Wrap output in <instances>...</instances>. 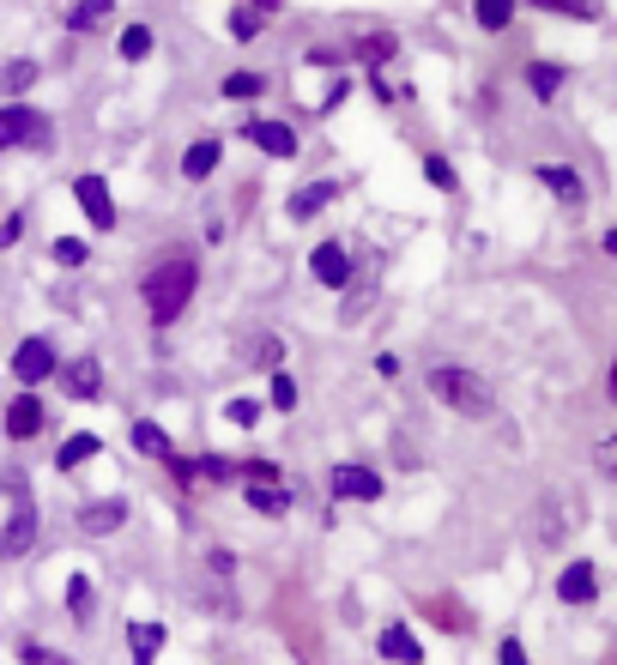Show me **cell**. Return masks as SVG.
Masks as SVG:
<instances>
[{
	"mask_svg": "<svg viewBox=\"0 0 617 665\" xmlns=\"http://www.w3.org/2000/svg\"><path fill=\"white\" fill-rule=\"evenodd\" d=\"M339 194H345L339 176H315V182H303V188H291V194H285V219L291 224H315L327 207H339Z\"/></svg>",
	"mask_w": 617,
	"mask_h": 665,
	"instance_id": "7c38bea8",
	"label": "cell"
},
{
	"mask_svg": "<svg viewBox=\"0 0 617 665\" xmlns=\"http://www.w3.org/2000/svg\"><path fill=\"white\" fill-rule=\"evenodd\" d=\"M224 31L237 36V43H254V36L266 31V19L261 12H249V7H230V19H224Z\"/></svg>",
	"mask_w": 617,
	"mask_h": 665,
	"instance_id": "f35d334b",
	"label": "cell"
},
{
	"mask_svg": "<svg viewBox=\"0 0 617 665\" xmlns=\"http://www.w3.org/2000/svg\"><path fill=\"white\" fill-rule=\"evenodd\" d=\"M43 424H49V412H43V393H36V388H19L7 405H0V442H12V447L36 442V436H43Z\"/></svg>",
	"mask_w": 617,
	"mask_h": 665,
	"instance_id": "52a82bcc",
	"label": "cell"
},
{
	"mask_svg": "<svg viewBox=\"0 0 617 665\" xmlns=\"http://www.w3.org/2000/svg\"><path fill=\"white\" fill-rule=\"evenodd\" d=\"M97 454H103V436H97V430H73V436L55 447V472H61V478H67V472L92 466Z\"/></svg>",
	"mask_w": 617,
	"mask_h": 665,
	"instance_id": "7402d4cb",
	"label": "cell"
},
{
	"mask_svg": "<svg viewBox=\"0 0 617 665\" xmlns=\"http://www.w3.org/2000/svg\"><path fill=\"white\" fill-rule=\"evenodd\" d=\"M127 520H134V503H127L122 490L109 496H92V503L73 508V527H80V539H109V532H122Z\"/></svg>",
	"mask_w": 617,
	"mask_h": 665,
	"instance_id": "8fae6325",
	"label": "cell"
},
{
	"mask_svg": "<svg viewBox=\"0 0 617 665\" xmlns=\"http://www.w3.org/2000/svg\"><path fill=\"white\" fill-rule=\"evenodd\" d=\"M127 442H134V454H146V460H170L176 454V442H170V430L158 424V418H134V424H127Z\"/></svg>",
	"mask_w": 617,
	"mask_h": 665,
	"instance_id": "44dd1931",
	"label": "cell"
},
{
	"mask_svg": "<svg viewBox=\"0 0 617 665\" xmlns=\"http://www.w3.org/2000/svg\"><path fill=\"white\" fill-rule=\"evenodd\" d=\"M43 545V515H36V503L24 496V503H12V515L0 520V562H24Z\"/></svg>",
	"mask_w": 617,
	"mask_h": 665,
	"instance_id": "30bf717a",
	"label": "cell"
},
{
	"mask_svg": "<svg viewBox=\"0 0 617 665\" xmlns=\"http://www.w3.org/2000/svg\"><path fill=\"white\" fill-rule=\"evenodd\" d=\"M345 97H352V80H345V73H339V80L327 85V97H321V104H315V115H333V109L345 104Z\"/></svg>",
	"mask_w": 617,
	"mask_h": 665,
	"instance_id": "f6af8a7d",
	"label": "cell"
},
{
	"mask_svg": "<svg viewBox=\"0 0 617 665\" xmlns=\"http://www.w3.org/2000/svg\"><path fill=\"white\" fill-rule=\"evenodd\" d=\"M12 659H19V665H80L73 654H61V647L36 642V635H24V642H12Z\"/></svg>",
	"mask_w": 617,
	"mask_h": 665,
	"instance_id": "8d00e7d4",
	"label": "cell"
},
{
	"mask_svg": "<svg viewBox=\"0 0 617 665\" xmlns=\"http://www.w3.org/2000/svg\"><path fill=\"white\" fill-rule=\"evenodd\" d=\"M103 357L97 351H80V357H67V363L55 369V388H61V400H73V405H97L103 400Z\"/></svg>",
	"mask_w": 617,
	"mask_h": 665,
	"instance_id": "9c48e42d",
	"label": "cell"
},
{
	"mask_svg": "<svg viewBox=\"0 0 617 665\" xmlns=\"http://www.w3.org/2000/svg\"><path fill=\"white\" fill-rule=\"evenodd\" d=\"M514 7H521V0H472V24L491 31V36H503L514 24Z\"/></svg>",
	"mask_w": 617,
	"mask_h": 665,
	"instance_id": "836d02e7",
	"label": "cell"
},
{
	"mask_svg": "<svg viewBox=\"0 0 617 665\" xmlns=\"http://www.w3.org/2000/svg\"><path fill=\"white\" fill-rule=\"evenodd\" d=\"M195 472H200V484H237V460H224V454H200Z\"/></svg>",
	"mask_w": 617,
	"mask_h": 665,
	"instance_id": "60d3db41",
	"label": "cell"
},
{
	"mask_svg": "<svg viewBox=\"0 0 617 665\" xmlns=\"http://www.w3.org/2000/svg\"><path fill=\"white\" fill-rule=\"evenodd\" d=\"M557 599L563 605H594L599 599V562L594 557H575V562H563V574H557Z\"/></svg>",
	"mask_w": 617,
	"mask_h": 665,
	"instance_id": "5bb4252c",
	"label": "cell"
},
{
	"mask_svg": "<svg viewBox=\"0 0 617 665\" xmlns=\"http://www.w3.org/2000/svg\"><path fill=\"white\" fill-rule=\"evenodd\" d=\"M606 405H617V351H611V369H606Z\"/></svg>",
	"mask_w": 617,
	"mask_h": 665,
	"instance_id": "f5cc1de1",
	"label": "cell"
},
{
	"mask_svg": "<svg viewBox=\"0 0 617 665\" xmlns=\"http://www.w3.org/2000/svg\"><path fill=\"white\" fill-rule=\"evenodd\" d=\"M423 393H430L442 412L472 418V424L496 418V388L479 376V369H467V363H430V369H423Z\"/></svg>",
	"mask_w": 617,
	"mask_h": 665,
	"instance_id": "7a4b0ae2",
	"label": "cell"
},
{
	"mask_svg": "<svg viewBox=\"0 0 617 665\" xmlns=\"http://www.w3.org/2000/svg\"><path fill=\"white\" fill-rule=\"evenodd\" d=\"M49 261H55L61 273H85V266H92V242L85 236H55L49 242Z\"/></svg>",
	"mask_w": 617,
	"mask_h": 665,
	"instance_id": "d6a6232c",
	"label": "cell"
},
{
	"mask_svg": "<svg viewBox=\"0 0 617 665\" xmlns=\"http://www.w3.org/2000/svg\"><path fill=\"white\" fill-rule=\"evenodd\" d=\"M218 97H224V104H261V97H266V73H249V67L224 73V80H218Z\"/></svg>",
	"mask_w": 617,
	"mask_h": 665,
	"instance_id": "4316f807",
	"label": "cell"
},
{
	"mask_svg": "<svg viewBox=\"0 0 617 665\" xmlns=\"http://www.w3.org/2000/svg\"><path fill=\"white\" fill-rule=\"evenodd\" d=\"M55 369H61V345L49 339V332L19 339V351L7 357V376L19 381V388H36V393H43V381H55Z\"/></svg>",
	"mask_w": 617,
	"mask_h": 665,
	"instance_id": "277c9868",
	"label": "cell"
},
{
	"mask_svg": "<svg viewBox=\"0 0 617 665\" xmlns=\"http://www.w3.org/2000/svg\"><path fill=\"white\" fill-rule=\"evenodd\" d=\"M266 412H279V418H291L303 405V388H297V376H291V369H273V376H266Z\"/></svg>",
	"mask_w": 617,
	"mask_h": 665,
	"instance_id": "83f0119b",
	"label": "cell"
},
{
	"mask_svg": "<svg viewBox=\"0 0 617 665\" xmlns=\"http://www.w3.org/2000/svg\"><path fill=\"white\" fill-rule=\"evenodd\" d=\"M170 647V630L158 618H134L127 623V659L134 665H158V654Z\"/></svg>",
	"mask_w": 617,
	"mask_h": 665,
	"instance_id": "ffe728a7",
	"label": "cell"
},
{
	"mask_svg": "<svg viewBox=\"0 0 617 665\" xmlns=\"http://www.w3.org/2000/svg\"><path fill=\"white\" fill-rule=\"evenodd\" d=\"M496 665H533L526 647H521V635H503V642H496Z\"/></svg>",
	"mask_w": 617,
	"mask_h": 665,
	"instance_id": "7dc6e473",
	"label": "cell"
},
{
	"mask_svg": "<svg viewBox=\"0 0 617 665\" xmlns=\"http://www.w3.org/2000/svg\"><path fill=\"white\" fill-rule=\"evenodd\" d=\"M533 12H557V19H575V24H599L606 19V0H526Z\"/></svg>",
	"mask_w": 617,
	"mask_h": 665,
	"instance_id": "4dcf8cb0",
	"label": "cell"
},
{
	"mask_svg": "<svg viewBox=\"0 0 617 665\" xmlns=\"http://www.w3.org/2000/svg\"><path fill=\"white\" fill-rule=\"evenodd\" d=\"M321 484H327L333 503H381L388 496V478L376 466H364V460H333Z\"/></svg>",
	"mask_w": 617,
	"mask_h": 665,
	"instance_id": "5b68a950",
	"label": "cell"
},
{
	"mask_svg": "<svg viewBox=\"0 0 617 665\" xmlns=\"http://www.w3.org/2000/svg\"><path fill=\"white\" fill-rule=\"evenodd\" d=\"M109 19H115V0H73L61 24H67V36H97Z\"/></svg>",
	"mask_w": 617,
	"mask_h": 665,
	"instance_id": "d4e9b609",
	"label": "cell"
},
{
	"mask_svg": "<svg viewBox=\"0 0 617 665\" xmlns=\"http://www.w3.org/2000/svg\"><path fill=\"white\" fill-rule=\"evenodd\" d=\"M369 92H376V104H381V109H388V104H394V85H388V80H381V73H369Z\"/></svg>",
	"mask_w": 617,
	"mask_h": 665,
	"instance_id": "f907efd6",
	"label": "cell"
},
{
	"mask_svg": "<svg viewBox=\"0 0 617 665\" xmlns=\"http://www.w3.org/2000/svg\"><path fill=\"white\" fill-rule=\"evenodd\" d=\"M533 176H538V188H551V194H557L563 212H582V207H587V182L569 170V163H533Z\"/></svg>",
	"mask_w": 617,
	"mask_h": 665,
	"instance_id": "9a60e30c",
	"label": "cell"
},
{
	"mask_svg": "<svg viewBox=\"0 0 617 665\" xmlns=\"http://www.w3.org/2000/svg\"><path fill=\"white\" fill-rule=\"evenodd\" d=\"M538 545H545V551H551V545H563V515H557V496H545V503H538Z\"/></svg>",
	"mask_w": 617,
	"mask_h": 665,
	"instance_id": "ab89813d",
	"label": "cell"
},
{
	"mask_svg": "<svg viewBox=\"0 0 617 665\" xmlns=\"http://www.w3.org/2000/svg\"><path fill=\"white\" fill-rule=\"evenodd\" d=\"M237 7H249V12H261V19H273V12H285V0H237Z\"/></svg>",
	"mask_w": 617,
	"mask_h": 665,
	"instance_id": "681fc988",
	"label": "cell"
},
{
	"mask_svg": "<svg viewBox=\"0 0 617 665\" xmlns=\"http://www.w3.org/2000/svg\"><path fill=\"white\" fill-rule=\"evenodd\" d=\"M195 291H200V254L182 249V242L158 249L151 266L139 273V303H146V321L158 332H170L176 321H182L188 303H195Z\"/></svg>",
	"mask_w": 617,
	"mask_h": 665,
	"instance_id": "6da1fadb",
	"label": "cell"
},
{
	"mask_svg": "<svg viewBox=\"0 0 617 665\" xmlns=\"http://www.w3.org/2000/svg\"><path fill=\"white\" fill-rule=\"evenodd\" d=\"M73 207L92 219L97 236H115V230H122V212H115V194H109V176H97V170L73 176Z\"/></svg>",
	"mask_w": 617,
	"mask_h": 665,
	"instance_id": "8992f818",
	"label": "cell"
},
{
	"mask_svg": "<svg viewBox=\"0 0 617 665\" xmlns=\"http://www.w3.org/2000/svg\"><path fill=\"white\" fill-rule=\"evenodd\" d=\"M43 80V61H31V55H12V61H0V97L7 104H19L31 85Z\"/></svg>",
	"mask_w": 617,
	"mask_h": 665,
	"instance_id": "cb8c5ba5",
	"label": "cell"
},
{
	"mask_svg": "<svg viewBox=\"0 0 617 665\" xmlns=\"http://www.w3.org/2000/svg\"><path fill=\"white\" fill-rule=\"evenodd\" d=\"M285 357H291V345L279 339V332H249V339H237V363L242 369H285Z\"/></svg>",
	"mask_w": 617,
	"mask_h": 665,
	"instance_id": "2e32d148",
	"label": "cell"
},
{
	"mask_svg": "<svg viewBox=\"0 0 617 665\" xmlns=\"http://www.w3.org/2000/svg\"><path fill=\"white\" fill-rule=\"evenodd\" d=\"M237 484H285V466L266 454H249V460H237Z\"/></svg>",
	"mask_w": 617,
	"mask_h": 665,
	"instance_id": "74e56055",
	"label": "cell"
},
{
	"mask_svg": "<svg viewBox=\"0 0 617 665\" xmlns=\"http://www.w3.org/2000/svg\"><path fill=\"white\" fill-rule=\"evenodd\" d=\"M376 654L394 659V665H423V659H430V647L411 635V623H381V630H376Z\"/></svg>",
	"mask_w": 617,
	"mask_h": 665,
	"instance_id": "e0dca14e",
	"label": "cell"
},
{
	"mask_svg": "<svg viewBox=\"0 0 617 665\" xmlns=\"http://www.w3.org/2000/svg\"><path fill=\"white\" fill-rule=\"evenodd\" d=\"M200 569H206V581H230V587H237L242 557L230 551V545H206V551H200Z\"/></svg>",
	"mask_w": 617,
	"mask_h": 665,
	"instance_id": "d590c367",
	"label": "cell"
},
{
	"mask_svg": "<svg viewBox=\"0 0 617 665\" xmlns=\"http://www.w3.org/2000/svg\"><path fill=\"white\" fill-rule=\"evenodd\" d=\"M12 151H36V158H49L55 151V122H49L36 104H0V158H12Z\"/></svg>",
	"mask_w": 617,
	"mask_h": 665,
	"instance_id": "3957f363",
	"label": "cell"
},
{
	"mask_svg": "<svg viewBox=\"0 0 617 665\" xmlns=\"http://www.w3.org/2000/svg\"><path fill=\"white\" fill-rule=\"evenodd\" d=\"M67 618H73V630H92L97 623V587H92L85 569L67 574Z\"/></svg>",
	"mask_w": 617,
	"mask_h": 665,
	"instance_id": "603a6c76",
	"label": "cell"
},
{
	"mask_svg": "<svg viewBox=\"0 0 617 665\" xmlns=\"http://www.w3.org/2000/svg\"><path fill=\"white\" fill-rule=\"evenodd\" d=\"M594 472H599L606 484H617V430H611V436H599V447H594Z\"/></svg>",
	"mask_w": 617,
	"mask_h": 665,
	"instance_id": "b9f144b4",
	"label": "cell"
},
{
	"mask_svg": "<svg viewBox=\"0 0 617 665\" xmlns=\"http://www.w3.org/2000/svg\"><path fill=\"white\" fill-rule=\"evenodd\" d=\"M237 139H249L261 158H273V163H291L303 151V134L291 122H273V115H249V122L237 127Z\"/></svg>",
	"mask_w": 617,
	"mask_h": 665,
	"instance_id": "ba28073f",
	"label": "cell"
},
{
	"mask_svg": "<svg viewBox=\"0 0 617 665\" xmlns=\"http://www.w3.org/2000/svg\"><path fill=\"white\" fill-rule=\"evenodd\" d=\"M261 412H266L261 400H230V405H224V418H230L237 430H254V424H261Z\"/></svg>",
	"mask_w": 617,
	"mask_h": 665,
	"instance_id": "7bdbcfd3",
	"label": "cell"
},
{
	"mask_svg": "<svg viewBox=\"0 0 617 665\" xmlns=\"http://www.w3.org/2000/svg\"><path fill=\"white\" fill-rule=\"evenodd\" d=\"M0 490H7V503H24V496H31V478H24L19 466H7L0 472Z\"/></svg>",
	"mask_w": 617,
	"mask_h": 665,
	"instance_id": "ee69618b",
	"label": "cell"
},
{
	"mask_svg": "<svg viewBox=\"0 0 617 665\" xmlns=\"http://www.w3.org/2000/svg\"><path fill=\"white\" fill-rule=\"evenodd\" d=\"M19 236H24V212H7V219H0V249H12Z\"/></svg>",
	"mask_w": 617,
	"mask_h": 665,
	"instance_id": "c3c4849f",
	"label": "cell"
},
{
	"mask_svg": "<svg viewBox=\"0 0 617 665\" xmlns=\"http://www.w3.org/2000/svg\"><path fill=\"white\" fill-rule=\"evenodd\" d=\"M237 496H242V508L261 515V520H285L291 508H297V496H291L285 484H237Z\"/></svg>",
	"mask_w": 617,
	"mask_h": 665,
	"instance_id": "ac0fdd59",
	"label": "cell"
},
{
	"mask_svg": "<svg viewBox=\"0 0 617 665\" xmlns=\"http://www.w3.org/2000/svg\"><path fill=\"white\" fill-rule=\"evenodd\" d=\"M376 376H381V381H394V376H400V357L381 351V357H376Z\"/></svg>",
	"mask_w": 617,
	"mask_h": 665,
	"instance_id": "816d5d0a",
	"label": "cell"
},
{
	"mask_svg": "<svg viewBox=\"0 0 617 665\" xmlns=\"http://www.w3.org/2000/svg\"><path fill=\"white\" fill-rule=\"evenodd\" d=\"M563 85H569V67H563V61H526V92H533L538 104H557Z\"/></svg>",
	"mask_w": 617,
	"mask_h": 665,
	"instance_id": "484cf974",
	"label": "cell"
},
{
	"mask_svg": "<svg viewBox=\"0 0 617 665\" xmlns=\"http://www.w3.org/2000/svg\"><path fill=\"white\" fill-rule=\"evenodd\" d=\"M195 605L212 611V618H242V599H237V587H230V581H200Z\"/></svg>",
	"mask_w": 617,
	"mask_h": 665,
	"instance_id": "f546056e",
	"label": "cell"
},
{
	"mask_svg": "<svg viewBox=\"0 0 617 665\" xmlns=\"http://www.w3.org/2000/svg\"><path fill=\"white\" fill-rule=\"evenodd\" d=\"M352 55L369 61V73H381L394 55H400V36H394V31H364V36L352 43Z\"/></svg>",
	"mask_w": 617,
	"mask_h": 665,
	"instance_id": "f1b7e54d",
	"label": "cell"
},
{
	"mask_svg": "<svg viewBox=\"0 0 617 665\" xmlns=\"http://www.w3.org/2000/svg\"><path fill=\"white\" fill-rule=\"evenodd\" d=\"M303 61H308V67H333V73H339V67H345V49H327V43H315V49H308Z\"/></svg>",
	"mask_w": 617,
	"mask_h": 665,
	"instance_id": "bcb514c9",
	"label": "cell"
},
{
	"mask_svg": "<svg viewBox=\"0 0 617 665\" xmlns=\"http://www.w3.org/2000/svg\"><path fill=\"white\" fill-rule=\"evenodd\" d=\"M418 170H423V182H430L436 194H460V170L442 158V151H423V158H418Z\"/></svg>",
	"mask_w": 617,
	"mask_h": 665,
	"instance_id": "e575fe53",
	"label": "cell"
},
{
	"mask_svg": "<svg viewBox=\"0 0 617 665\" xmlns=\"http://www.w3.org/2000/svg\"><path fill=\"white\" fill-rule=\"evenodd\" d=\"M352 249H345L339 236H327V242H315V249H308V278H315L321 291H345L352 285Z\"/></svg>",
	"mask_w": 617,
	"mask_h": 665,
	"instance_id": "4fadbf2b",
	"label": "cell"
},
{
	"mask_svg": "<svg viewBox=\"0 0 617 665\" xmlns=\"http://www.w3.org/2000/svg\"><path fill=\"white\" fill-rule=\"evenodd\" d=\"M599 254H611V261H617V224L606 230V236H599Z\"/></svg>",
	"mask_w": 617,
	"mask_h": 665,
	"instance_id": "db71d44e",
	"label": "cell"
},
{
	"mask_svg": "<svg viewBox=\"0 0 617 665\" xmlns=\"http://www.w3.org/2000/svg\"><path fill=\"white\" fill-rule=\"evenodd\" d=\"M158 49V36H151V24H122V36H115V55L127 61V67H139V61Z\"/></svg>",
	"mask_w": 617,
	"mask_h": 665,
	"instance_id": "1f68e13d",
	"label": "cell"
},
{
	"mask_svg": "<svg viewBox=\"0 0 617 665\" xmlns=\"http://www.w3.org/2000/svg\"><path fill=\"white\" fill-rule=\"evenodd\" d=\"M218 163H224V139H195V146H182V158H176V170H182V182H212Z\"/></svg>",
	"mask_w": 617,
	"mask_h": 665,
	"instance_id": "d6986e66",
	"label": "cell"
}]
</instances>
